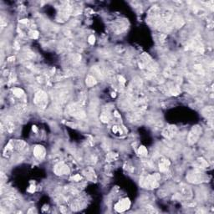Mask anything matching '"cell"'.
I'll list each match as a JSON object with an SVG mask.
<instances>
[{
  "label": "cell",
  "mask_w": 214,
  "mask_h": 214,
  "mask_svg": "<svg viewBox=\"0 0 214 214\" xmlns=\"http://www.w3.org/2000/svg\"><path fill=\"white\" fill-rule=\"evenodd\" d=\"M159 179H160V176L157 173L153 174V175H149L140 179V185L144 188L153 189V188L158 187Z\"/></svg>",
  "instance_id": "1"
},
{
  "label": "cell",
  "mask_w": 214,
  "mask_h": 214,
  "mask_svg": "<svg viewBox=\"0 0 214 214\" xmlns=\"http://www.w3.org/2000/svg\"><path fill=\"white\" fill-rule=\"evenodd\" d=\"M187 179L189 182H192L194 184H198V183L206 181L207 176L204 173H202L198 170H194L187 174Z\"/></svg>",
  "instance_id": "2"
},
{
  "label": "cell",
  "mask_w": 214,
  "mask_h": 214,
  "mask_svg": "<svg viewBox=\"0 0 214 214\" xmlns=\"http://www.w3.org/2000/svg\"><path fill=\"white\" fill-rule=\"evenodd\" d=\"M202 129L200 125H194L192 127L191 131H189L188 137H187V141L190 145L195 144V143L199 140L200 137L202 135Z\"/></svg>",
  "instance_id": "3"
},
{
  "label": "cell",
  "mask_w": 214,
  "mask_h": 214,
  "mask_svg": "<svg viewBox=\"0 0 214 214\" xmlns=\"http://www.w3.org/2000/svg\"><path fill=\"white\" fill-rule=\"evenodd\" d=\"M34 103L36 104V105H38L39 108H42V109H45L46 105L48 103V96L47 94L44 91H39L37 92L34 95Z\"/></svg>",
  "instance_id": "4"
},
{
  "label": "cell",
  "mask_w": 214,
  "mask_h": 214,
  "mask_svg": "<svg viewBox=\"0 0 214 214\" xmlns=\"http://www.w3.org/2000/svg\"><path fill=\"white\" fill-rule=\"evenodd\" d=\"M69 112L77 119H83L85 117V112L80 105L73 104L69 106Z\"/></svg>",
  "instance_id": "5"
},
{
  "label": "cell",
  "mask_w": 214,
  "mask_h": 214,
  "mask_svg": "<svg viewBox=\"0 0 214 214\" xmlns=\"http://www.w3.org/2000/svg\"><path fill=\"white\" fill-rule=\"evenodd\" d=\"M131 207V202L128 198H125V199H122L121 201L117 202L115 206V209L116 211L119 212H125V210L129 209Z\"/></svg>",
  "instance_id": "6"
},
{
  "label": "cell",
  "mask_w": 214,
  "mask_h": 214,
  "mask_svg": "<svg viewBox=\"0 0 214 214\" xmlns=\"http://www.w3.org/2000/svg\"><path fill=\"white\" fill-rule=\"evenodd\" d=\"M54 172L56 175L62 176V175H67L69 173V168L68 167L67 165L64 163V162H60L58 163L54 167Z\"/></svg>",
  "instance_id": "7"
},
{
  "label": "cell",
  "mask_w": 214,
  "mask_h": 214,
  "mask_svg": "<svg viewBox=\"0 0 214 214\" xmlns=\"http://www.w3.org/2000/svg\"><path fill=\"white\" fill-rule=\"evenodd\" d=\"M176 133V127L175 125H169L163 130L162 136L167 139H172Z\"/></svg>",
  "instance_id": "8"
},
{
  "label": "cell",
  "mask_w": 214,
  "mask_h": 214,
  "mask_svg": "<svg viewBox=\"0 0 214 214\" xmlns=\"http://www.w3.org/2000/svg\"><path fill=\"white\" fill-rule=\"evenodd\" d=\"M34 155L37 159H39L40 160H43L45 157V155H46V151H45V147L42 146H36L34 148Z\"/></svg>",
  "instance_id": "9"
},
{
  "label": "cell",
  "mask_w": 214,
  "mask_h": 214,
  "mask_svg": "<svg viewBox=\"0 0 214 214\" xmlns=\"http://www.w3.org/2000/svg\"><path fill=\"white\" fill-rule=\"evenodd\" d=\"M170 166V161L164 157H160V161H159V169L161 172H167Z\"/></svg>",
  "instance_id": "10"
},
{
  "label": "cell",
  "mask_w": 214,
  "mask_h": 214,
  "mask_svg": "<svg viewBox=\"0 0 214 214\" xmlns=\"http://www.w3.org/2000/svg\"><path fill=\"white\" fill-rule=\"evenodd\" d=\"M202 115L208 119H212L214 115V110L212 106H208L202 110Z\"/></svg>",
  "instance_id": "11"
},
{
  "label": "cell",
  "mask_w": 214,
  "mask_h": 214,
  "mask_svg": "<svg viewBox=\"0 0 214 214\" xmlns=\"http://www.w3.org/2000/svg\"><path fill=\"white\" fill-rule=\"evenodd\" d=\"M180 195L183 198L189 199L192 196V190L188 187H183L181 188V194Z\"/></svg>",
  "instance_id": "12"
},
{
  "label": "cell",
  "mask_w": 214,
  "mask_h": 214,
  "mask_svg": "<svg viewBox=\"0 0 214 214\" xmlns=\"http://www.w3.org/2000/svg\"><path fill=\"white\" fill-rule=\"evenodd\" d=\"M96 80H95V78L94 77V76H92V75H88L86 77V80H85V84H86L87 86L89 87H92L95 85V84H96Z\"/></svg>",
  "instance_id": "13"
},
{
  "label": "cell",
  "mask_w": 214,
  "mask_h": 214,
  "mask_svg": "<svg viewBox=\"0 0 214 214\" xmlns=\"http://www.w3.org/2000/svg\"><path fill=\"white\" fill-rule=\"evenodd\" d=\"M197 163H198V167L199 168H207L208 167V161L203 158H198L197 159Z\"/></svg>",
  "instance_id": "14"
},
{
  "label": "cell",
  "mask_w": 214,
  "mask_h": 214,
  "mask_svg": "<svg viewBox=\"0 0 214 214\" xmlns=\"http://www.w3.org/2000/svg\"><path fill=\"white\" fill-rule=\"evenodd\" d=\"M13 93H14V95L15 96H17L18 98L22 97L24 94V90L22 89H19V88H16V89H14V90H13Z\"/></svg>",
  "instance_id": "15"
},
{
  "label": "cell",
  "mask_w": 214,
  "mask_h": 214,
  "mask_svg": "<svg viewBox=\"0 0 214 214\" xmlns=\"http://www.w3.org/2000/svg\"><path fill=\"white\" fill-rule=\"evenodd\" d=\"M138 153H139V155L141 156V157H146V156H147L148 152H147V150H146V148L145 146H140V148L138 150Z\"/></svg>",
  "instance_id": "16"
},
{
  "label": "cell",
  "mask_w": 214,
  "mask_h": 214,
  "mask_svg": "<svg viewBox=\"0 0 214 214\" xmlns=\"http://www.w3.org/2000/svg\"><path fill=\"white\" fill-rule=\"evenodd\" d=\"M86 172H87V174H86V176H88V177L89 178H90V179H94V176L95 177V172L93 171L91 168H89V169H87L86 170Z\"/></svg>",
  "instance_id": "17"
},
{
  "label": "cell",
  "mask_w": 214,
  "mask_h": 214,
  "mask_svg": "<svg viewBox=\"0 0 214 214\" xmlns=\"http://www.w3.org/2000/svg\"><path fill=\"white\" fill-rule=\"evenodd\" d=\"M88 41H89V43L90 44V45H94L95 44V38L94 35H90L89 37V39H88Z\"/></svg>",
  "instance_id": "18"
},
{
  "label": "cell",
  "mask_w": 214,
  "mask_h": 214,
  "mask_svg": "<svg viewBox=\"0 0 214 214\" xmlns=\"http://www.w3.org/2000/svg\"><path fill=\"white\" fill-rule=\"evenodd\" d=\"M30 36H31L32 38H34V39H36V38H38L39 34H38V32H36V31H31V32H30Z\"/></svg>",
  "instance_id": "19"
},
{
  "label": "cell",
  "mask_w": 214,
  "mask_h": 214,
  "mask_svg": "<svg viewBox=\"0 0 214 214\" xmlns=\"http://www.w3.org/2000/svg\"><path fill=\"white\" fill-rule=\"evenodd\" d=\"M80 178H81V177H80V175H76L75 176H74V177H73L72 179H73V180H74V181H80Z\"/></svg>",
  "instance_id": "20"
},
{
  "label": "cell",
  "mask_w": 214,
  "mask_h": 214,
  "mask_svg": "<svg viewBox=\"0 0 214 214\" xmlns=\"http://www.w3.org/2000/svg\"><path fill=\"white\" fill-rule=\"evenodd\" d=\"M119 80H120V82L122 84H124L125 82V80L124 79V78L122 77V76H119Z\"/></svg>",
  "instance_id": "21"
}]
</instances>
